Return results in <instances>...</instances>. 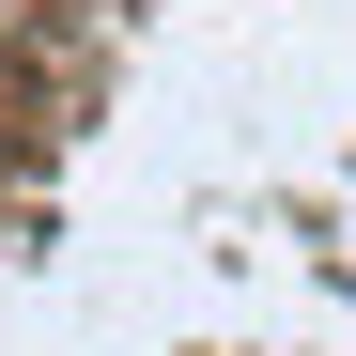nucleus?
Instances as JSON below:
<instances>
[{"mask_svg":"<svg viewBox=\"0 0 356 356\" xmlns=\"http://www.w3.org/2000/svg\"><path fill=\"white\" fill-rule=\"evenodd\" d=\"M0 31H16V0H0Z\"/></svg>","mask_w":356,"mask_h":356,"instance_id":"obj_1","label":"nucleus"}]
</instances>
